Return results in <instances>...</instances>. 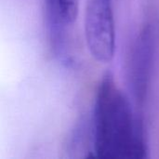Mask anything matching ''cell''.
Instances as JSON below:
<instances>
[{
  "mask_svg": "<svg viewBox=\"0 0 159 159\" xmlns=\"http://www.w3.org/2000/svg\"><path fill=\"white\" fill-rule=\"evenodd\" d=\"M46 14L55 48L61 51L64 34L78 14V0H45Z\"/></svg>",
  "mask_w": 159,
  "mask_h": 159,
  "instance_id": "cell-4",
  "label": "cell"
},
{
  "mask_svg": "<svg viewBox=\"0 0 159 159\" xmlns=\"http://www.w3.org/2000/svg\"><path fill=\"white\" fill-rule=\"evenodd\" d=\"M92 143L94 156L100 158L147 157L143 123L110 75L102 78L96 93Z\"/></svg>",
  "mask_w": 159,
  "mask_h": 159,
  "instance_id": "cell-1",
  "label": "cell"
},
{
  "mask_svg": "<svg viewBox=\"0 0 159 159\" xmlns=\"http://www.w3.org/2000/svg\"><path fill=\"white\" fill-rule=\"evenodd\" d=\"M86 41L92 57L107 63L116 51V26L111 0H89L85 14Z\"/></svg>",
  "mask_w": 159,
  "mask_h": 159,
  "instance_id": "cell-2",
  "label": "cell"
},
{
  "mask_svg": "<svg viewBox=\"0 0 159 159\" xmlns=\"http://www.w3.org/2000/svg\"><path fill=\"white\" fill-rule=\"evenodd\" d=\"M155 57V34L151 26L140 33L132 48L129 66V87L133 98L143 103L148 93Z\"/></svg>",
  "mask_w": 159,
  "mask_h": 159,
  "instance_id": "cell-3",
  "label": "cell"
}]
</instances>
